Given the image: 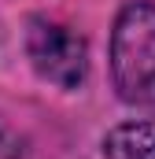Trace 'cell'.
Returning <instances> with one entry per match:
<instances>
[{"label": "cell", "instance_id": "6da1fadb", "mask_svg": "<svg viewBox=\"0 0 155 159\" xmlns=\"http://www.w3.org/2000/svg\"><path fill=\"white\" fill-rule=\"evenodd\" d=\"M111 81L137 107H155V4L133 0L111 30Z\"/></svg>", "mask_w": 155, "mask_h": 159}, {"label": "cell", "instance_id": "7a4b0ae2", "mask_svg": "<svg viewBox=\"0 0 155 159\" xmlns=\"http://www.w3.org/2000/svg\"><path fill=\"white\" fill-rule=\"evenodd\" d=\"M26 56L44 81L59 89H78L89 78V44L74 26L55 19H30Z\"/></svg>", "mask_w": 155, "mask_h": 159}, {"label": "cell", "instance_id": "3957f363", "mask_svg": "<svg viewBox=\"0 0 155 159\" xmlns=\"http://www.w3.org/2000/svg\"><path fill=\"white\" fill-rule=\"evenodd\" d=\"M104 159H155V122L133 119L104 137Z\"/></svg>", "mask_w": 155, "mask_h": 159}, {"label": "cell", "instance_id": "277c9868", "mask_svg": "<svg viewBox=\"0 0 155 159\" xmlns=\"http://www.w3.org/2000/svg\"><path fill=\"white\" fill-rule=\"evenodd\" d=\"M26 156V148H22V137L7 126V122L0 119V159H22Z\"/></svg>", "mask_w": 155, "mask_h": 159}]
</instances>
